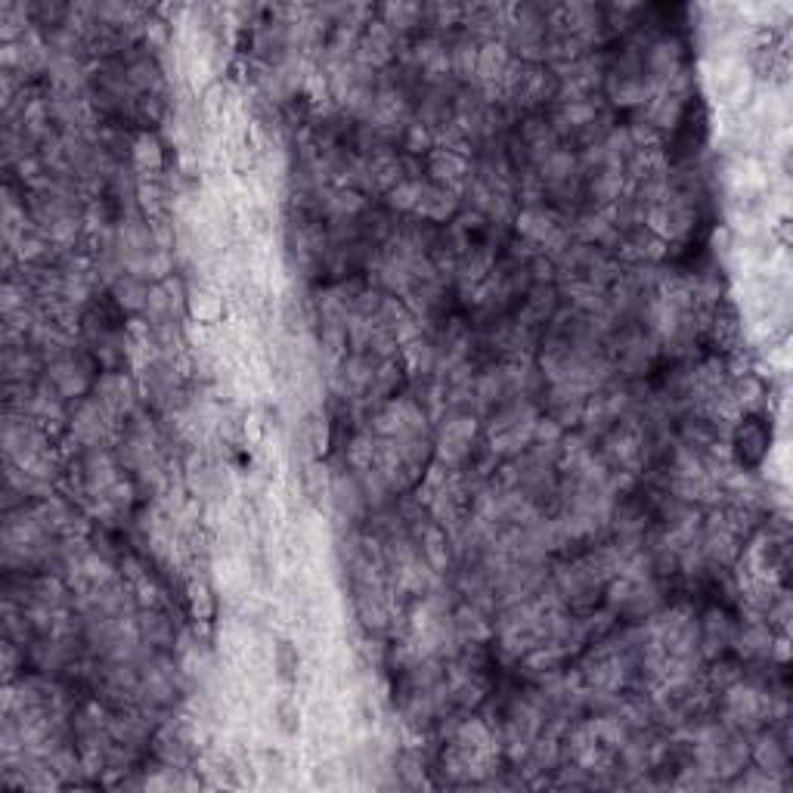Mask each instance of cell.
<instances>
[{
    "label": "cell",
    "mask_w": 793,
    "mask_h": 793,
    "mask_svg": "<svg viewBox=\"0 0 793 793\" xmlns=\"http://www.w3.org/2000/svg\"><path fill=\"white\" fill-rule=\"evenodd\" d=\"M769 450V431L759 425L756 419H747L735 431V453L741 465H756Z\"/></svg>",
    "instance_id": "cell-1"
}]
</instances>
